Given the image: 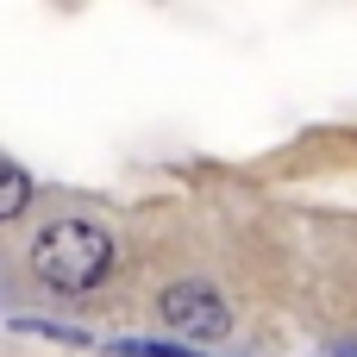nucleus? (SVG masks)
Returning <instances> with one entry per match:
<instances>
[{"label": "nucleus", "instance_id": "nucleus-1", "mask_svg": "<svg viewBox=\"0 0 357 357\" xmlns=\"http://www.w3.org/2000/svg\"><path fill=\"white\" fill-rule=\"evenodd\" d=\"M25 264L50 295H88L113 270V232L94 220H50V226H38Z\"/></svg>", "mask_w": 357, "mask_h": 357}, {"label": "nucleus", "instance_id": "nucleus-2", "mask_svg": "<svg viewBox=\"0 0 357 357\" xmlns=\"http://www.w3.org/2000/svg\"><path fill=\"white\" fill-rule=\"evenodd\" d=\"M157 320L176 339H188V351H201V345H213V339L232 333V307H226V295L213 282H169L157 295Z\"/></svg>", "mask_w": 357, "mask_h": 357}, {"label": "nucleus", "instance_id": "nucleus-3", "mask_svg": "<svg viewBox=\"0 0 357 357\" xmlns=\"http://www.w3.org/2000/svg\"><path fill=\"white\" fill-rule=\"evenodd\" d=\"M25 207H31V176L0 157V220H19Z\"/></svg>", "mask_w": 357, "mask_h": 357}, {"label": "nucleus", "instance_id": "nucleus-4", "mask_svg": "<svg viewBox=\"0 0 357 357\" xmlns=\"http://www.w3.org/2000/svg\"><path fill=\"white\" fill-rule=\"evenodd\" d=\"M107 351L113 357H207V351H188V345H169V339H113Z\"/></svg>", "mask_w": 357, "mask_h": 357}, {"label": "nucleus", "instance_id": "nucleus-5", "mask_svg": "<svg viewBox=\"0 0 357 357\" xmlns=\"http://www.w3.org/2000/svg\"><path fill=\"white\" fill-rule=\"evenodd\" d=\"M19 333H38V339H56V345H94L88 333H69V326H44V320H19Z\"/></svg>", "mask_w": 357, "mask_h": 357}]
</instances>
